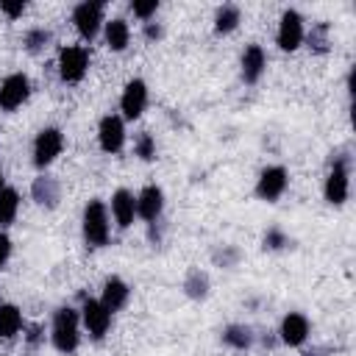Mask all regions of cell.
Instances as JSON below:
<instances>
[{
	"instance_id": "1",
	"label": "cell",
	"mask_w": 356,
	"mask_h": 356,
	"mask_svg": "<svg viewBox=\"0 0 356 356\" xmlns=\"http://www.w3.org/2000/svg\"><path fill=\"white\" fill-rule=\"evenodd\" d=\"M50 339H53V348H56L58 353H75V350H78L81 334H78V312H75V309L61 306V309L53 314Z\"/></svg>"
},
{
	"instance_id": "2",
	"label": "cell",
	"mask_w": 356,
	"mask_h": 356,
	"mask_svg": "<svg viewBox=\"0 0 356 356\" xmlns=\"http://www.w3.org/2000/svg\"><path fill=\"white\" fill-rule=\"evenodd\" d=\"M81 222H83V239L89 248L108 245V211H106L103 200H89Z\"/></svg>"
},
{
	"instance_id": "3",
	"label": "cell",
	"mask_w": 356,
	"mask_h": 356,
	"mask_svg": "<svg viewBox=\"0 0 356 356\" xmlns=\"http://www.w3.org/2000/svg\"><path fill=\"white\" fill-rule=\"evenodd\" d=\"M89 70V50L81 44H67L58 53V75L67 83H78Z\"/></svg>"
},
{
	"instance_id": "4",
	"label": "cell",
	"mask_w": 356,
	"mask_h": 356,
	"mask_svg": "<svg viewBox=\"0 0 356 356\" xmlns=\"http://www.w3.org/2000/svg\"><path fill=\"white\" fill-rule=\"evenodd\" d=\"M64 150V134L58 128H42L33 139V164L47 167L56 161V156Z\"/></svg>"
},
{
	"instance_id": "5",
	"label": "cell",
	"mask_w": 356,
	"mask_h": 356,
	"mask_svg": "<svg viewBox=\"0 0 356 356\" xmlns=\"http://www.w3.org/2000/svg\"><path fill=\"white\" fill-rule=\"evenodd\" d=\"M28 95H31V81H28V75L11 72V75H6L3 83H0V108H3V111H14V108H19V106L28 100Z\"/></svg>"
},
{
	"instance_id": "6",
	"label": "cell",
	"mask_w": 356,
	"mask_h": 356,
	"mask_svg": "<svg viewBox=\"0 0 356 356\" xmlns=\"http://www.w3.org/2000/svg\"><path fill=\"white\" fill-rule=\"evenodd\" d=\"M323 192H325V200L331 206H342L345 203V197H348V159L345 156L331 159V170H328Z\"/></svg>"
},
{
	"instance_id": "7",
	"label": "cell",
	"mask_w": 356,
	"mask_h": 356,
	"mask_svg": "<svg viewBox=\"0 0 356 356\" xmlns=\"http://www.w3.org/2000/svg\"><path fill=\"white\" fill-rule=\"evenodd\" d=\"M72 22L83 39H95L103 25V3H78L72 11Z\"/></svg>"
},
{
	"instance_id": "8",
	"label": "cell",
	"mask_w": 356,
	"mask_h": 356,
	"mask_svg": "<svg viewBox=\"0 0 356 356\" xmlns=\"http://www.w3.org/2000/svg\"><path fill=\"white\" fill-rule=\"evenodd\" d=\"M303 17L295 11V8H286L281 14V25H278V47L281 50H298L300 42H303Z\"/></svg>"
},
{
	"instance_id": "9",
	"label": "cell",
	"mask_w": 356,
	"mask_h": 356,
	"mask_svg": "<svg viewBox=\"0 0 356 356\" xmlns=\"http://www.w3.org/2000/svg\"><path fill=\"white\" fill-rule=\"evenodd\" d=\"M145 106H147V83H145L142 78L128 81L125 89H122V97H120L122 117H125V120H136V117H142Z\"/></svg>"
},
{
	"instance_id": "10",
	"label": "cell",
	"mask_w": 356,
	"mask_h": 356,
	"mask_svg": "<svg viewBox=\"0 0 356 356\" xmlns=\"http://www.w3.org/2000/svg\"><path fill=\"white\" fill-rule=\"evenodd\" d=\"M97 142L106 153H120L125 145V122L117 114H106L97 125Z\"/></svg>"
},
{
	"instance_id": "11",
	"label": "cell",
	"mask_w": 356,
	"mask_h": 356,
	"mask_svg": "<svg viewBox=\"0 0 356 356\" xmlns=\"http://www.w3.org/2000/svg\"><path fill=\"white\" fill-rule=\"evenodd\" d=\"M286 184H289V178H286V170L284 167H278V164L275 167H264L261 175H259V181H256V195L261 200L273 203V200H278L284 195Z\"/></svg>"
},
{
	"instance_id": "12",
	"label": "cell",
	"mask_w": 356,
	"mask_h": 356,
	"mask_svg": "<svg viewBox=\"0 0 356 356\" xmlns=\"http://www.w3.org/2000/svg\"><path fill=\"white\" fill-rule=\"evenodd\" d=\"M81 320L86 325V331L92 334V339H103L108 325H111V312L100 303V300H83V309H81Z\"/></svg>"
},
{
	"instance_id": "13",
	"label": "cell",
	"mask_w": 356,
	"mask_h": 356,
	"mask_svg": "<svg viewBox=\"0 0 356 356\" xmlns=\"http://www.w3.org/2000/svg\"><path fill=\"white\" fill-rule=\"evenodd\" d=\"M161 211H164V192H161V186L147 184L136 197V217H142L150 225L161 217Z\"/></svg>"
},
{
	"instance_id": "14",
	"label": "cell",
	"mask_w": 356,
	"mask_h": 356,
	"mask_svg": "<svg viewBox=\"0 0 356 356\" xmlns=\"http://www.w3.org/2000/svg\"><path fill=\"white\" fill-rule=\"evenodd\" d=\"M281 342L284 345H289V348H298V345H303L306 342V337H309V320H306V314H300V312H289V314H284V320H281Z\"/></svg>"
},
{
	"instance_id": "15",
	"label": "cell",
	"mask_w": 356,
	"mask_h": 356,
	"mask_svg": "<svg viewBox=\"0 0 356 356\" xmlns=\"http://www.w3.org/2000/svg\"><path fill=\"white\" fill-rule=\"evenodd\" d=\"M128 298H131V286L122 281V278H117V275H111V278H106V284H103V295H100V303L114 314V312H120L125 303H128Z\"/></svg>"
},
{
	"instance_id": "16",
	"label": "cell",
	"mask_w": 356,
	"mask_h": 356,
	"mask_svg": "<svg viewBox=\"0 0 356 356\" xmlns=\"http://www.w3.org/2000/svg\"><path fill=\"white\" fill-rule=\"evenodd\" d=\"M31 195H33V200H36L39 206H44V209H56L58 200H61V186H58L56 178H50V175H39V178L31 184Z\"/></svg>"
},
{
	"instance_id": "17",
	"label": "cell",
	"mask_w": 356,
	"mask_h": 356,
	"mask_svg": "<svg viewBox=\"0 0 356 356\" xmlns=\"http://www.w3.org/2000/svg\"><path fill=\"white\" fill-rule=\"evenodd\" d=\"M264 67H267L264 50H261L259 44H248L245 53H242V81H245V83H256V81L261 78Z\"/></svg>"
},
{
	"instance_id": "18",
	"label": "cell",
	"mask_w": 356,
	"mask_h": 356,
	"mask_svg": "<svg viewBox=\"0 0 356 356\" xmlns=\"http://www.w3.org/2000/svg\"><path fill=\"white\" fill-rule=\"evenodd\" d=\"M111 214H114L120 228H128L134 222V217H136V197L128 189H117L111 195Z\"/></svg>"
},
{
	"instance_id": "19",
	"label": "cell",
	"mask_w": 356,
	"mask_h": 356,
	"mask_svg": "<svg viewBox=\"0 0 356 356\" xmlns=\"http://www.w3.org/2000/svg\"><path fill=\"white\" fill-rule=\"evenodd\" d=\"M22 328V312L14 303H0V337L11 339Z\"/></svg>"
},
{
	"instance_id": "20",
	"label": "cell",
	"mask_w": 356,
	"mask_h": 356,
	"mask_svg": "<svg viewBox=\"0 0 356 356\" xmlns=\"http://www.w3.org/2000/svg\"><path fill=\"white\" fill-rule=\"evenodd\" d=\"M128 39H131V31H128V22L125 19H111L106 22V44L108 50H125L128 47Z\"/></svg>"
},
{
	"instance_id": "21",
	"label": "cell",
	"mask_w": 356,
	"mask_h": 356,
	"mask_svg": "<svg viewBox=\"0 0 356 356\" xmlns=\"http://www.w3.org/2000/svg\"><path fill=\"white\" fill-rule=\"evenodd\" d=\"M17 209H19V195H17V189L3 186V189H0V228H6V225L14 222Z\"/></svg>"
},
{
	"instance_id": "22",
	"label": "cell",
	"mask_w": 356,
	"mask_h": 356,
	"mask_svg": "<svg viewBox=\"0 0 356 356\" xmlns=\"http://www.w3.org/2000/svg\"><path fill=\"white\" fill-rule=\"evenodd\" d=\"M184 292L195 300H203L209 295V275L200 273V270H189L186 278H184Z\"/></svg>"
},
{
	"instance_id": "23",
	"label": "cell",
	"mask_w": 356,
	"mask_h": 356,
	"mask_svg": "<svg viewBox=\"0 0 356 356\" xmlns=\"http://www.w3.org/2000/svg\"><path fill=\"white\" fill-rule=\"evenodd\" d=\"M222 342L231 345V348H236V350H245V348L253 345V331L248 325H228L222 331Z\"/></svg>"
},
{
	"instance_id": "24",
	"label": "cell",
	"mask_w": 356,
	"mask_h": 356,
	"mask_svg": "<svg viewBox=\"0 0 356 356\" xmlns=\"http://www.w3.org/2000/svg\"><path fill=\"white\" fill-rule=\"evenodd\" d=\"M239 25V8L236 6H220L214 14V31L217 33H231Z\"/></svg>"
},
{
	"instance_id": "25",
	"label": "cell",
	"mask_w": 356,
	"mask_h": 356,
	"mask_svg": "<svg viewBox=\"0 0 356 356\" xmlns=\"http://www.w3.org/2000/svg\"><path fill=\"white\" fill-rule=\"evenodd\" d=\"M22 42H25V47H28L31 53H39V50H44V47L50 44V31H44V28H31Z\"/></svg>"
},
{
	"instance_id": "26",
	"label": "cell",
	"mask_w": 356,
	"mask_h": 356,
	"mask_svg": "<svg viewBox=\"0 0 356 356\" xmlns=\"http://www.w3.org/2000/svg\"><path fill=\"white\" fill-rule=\"evenodd\" d=\"M134 150H136V156H139L142 161H153V159H156V139L145 131V134H139V136H136Z\"/></svg>"
},
{
	"instance_id": "27",
	"label": "cell",
	"mask_w": 356,
	"mask_h": 356,
	"mask_svg": "<svg viewBox=\"0 0 356 356\" xmlns=\"http://www.w3.org/2000/svg\"><path fill=\"white\" fill-rule=\"evenodd\" d=\"M325 33H328V25H325V22L314 25V28H312V33H309V47H312V50H317V53H325V47H328Z\"/></svg>"
},
{
	"instance_id": "28",
	"label": "cell",
	"mask_w": 356,
	"mask_h": 356,
	"mask_svg": "<svg viewBox=\"0 0 356 356\" xmlns=\"http://www.w3.org/2000/svg\"><path fill=\"white\" fill-rule=\"evenodd\" d=\"M131 11H134L139 19H150V17L159 11V0H134V3H131Z\"/></svg>"
},
{
	"instance_id": "29",
	"label": "cell",
	"mask_w": 356,
	"mask_h": 356,
	"mask_svg": "<svg viewBox=\"0 0 356 356\" xmlns=\"http://www.w3.org/2000/svg\"><path fill=\"white\" fill-rule=\"evenodd\" d=\"M289 245V239H286V234H281L278 228H270L267 234H264V248L267 250H281V248H286Z\"/></svg>"
},
{
	"instance_id": "30",
	"label": "cell",
	"mask_w": 356,
	"mask_h": 356,
	"mask_svg": "<svg viewBox=\"0 0 356 356\" xmlns=\"http://www.w3.org/2000/svg\"><path fill=\"white\" fill-rule=\"evenodd\" d=\"M0 11H3L6 17H11V19H17V17H22L25 3H22V0H17V3H0Z\"/></svg>"
},
{
	"instance_id": "31",
	"label": "cell",
	"mask_w": 356,
	"mask_h": 356,
	"mask_svg": "<svg viewBox=\"0 0 356 356\" xmlns=\"http://www.w3.org/2000/svg\"><path fill=\"white\" fill-rule=\"evenodd\" d=\"M8 256H11V239H8V234L0 231V267L8 261Z\"/></svg>"
},
{
	"instance_id": "32",
	"label": "cell",
	"mask_w": 356,
	"mask_h": 356,
	"mask_svg": "<svg viewBox=\"0 0 356 356\" xmlns=\"http://www.w3.org/2000/svg\"><path fill=\"white\" fill-rule=\"evenodd\" d=\"M214 259H217V261H222V264H225V267H228V264H234V261H236V259H239V253H236V250H234V248H222V253H217V256H214Z\"/></svg>"
},
{
	"instance_id": "33",
	"label": "cell",
	"mask_w": 356,
	"mask_h": 356,
	"mask_svg": "<svg viewBox=\"0 0 356 356\" xmlns=\"http://www.w3.org/2000/svg\"><path fill=\"white\" fill-rule=\"evenodd\" d=\"M145 36H147V39H159V36H161V25L147 22V25H145Z\"/></svg>"
},
{
	"instance_id": "34",
	"label": "cell",
	"mask_w": 356,
	"mask_h": 356,
	"mask_svg": "<svg viewBox=\"0 0 356 356\" xmlns=\"http://www.w3.org/2000/svg\"><path fill=\"white\" fill-rule=\"evenodd\" d=\"M0 189H3V170H0Z\"/></svg>"
}]
</instances>
